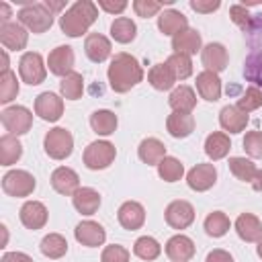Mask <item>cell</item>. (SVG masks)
I'll list each match as a JSON object with an SVG mask.
<instances>
[{"instance_id": "cell-17", "label": "cell", "mask_w": 262, "mask_h": 262, "mask_svg": "<svg viewBox=\"0 0 262 262\" xmlns=\"http://www.w3.org/2000/svg\"><path fill=\"white\" fill-rule=\"evenodd\" d=\"M18 217H20V223L27 229H41L47 223V209L39 201H27L20 207Z\"/></svg>"}, {"instance_id": "cell-46", "label": "cell", "mask_w": 262, "mask_h": 262, "mask_svg": "<svg viewBox=\"0 0 262 262\" xmlns=\"http://www.w3.org/2000/svg\"><path fill=\"white\" fill-rule=\"evenodd\" d=\"M172 2H174V0H164V2H158V0H135V2H133V10H135L137 16L149 18V16L158 14L164 4H172Z\"/></svg>"}, {"instance_id": "cell-4", "label": "cell", "mask_w": 262, "mask_h": 262, "mask_svg": "<svg viewBox=\"0 0 262 262\" xmlns=\"http://www.w3.org/2000/svg\"><path fill=\"white\" fill-rule=\"evenodd\" d=\"M16 16H18V23L33 33H45L53 25V12L45 6V2L25 4Z\"/></svg>"}, {"instance_id": "cell-47", "label": "cell", "mask_w": 262, "mask_h": 262, "mask_svg": "<svg viewBox=\"0 0 262 262\" xmlns=\"http://www.w3.org/2000/svg\"><path fill=\"white\" fill-rule=\"evenodd\" d=\"M244 149L252 158H262V131H248L244 137Z\"/></svg>"}, {"instance_id": "cell-18", "label": "cell", "mask_w": 262, "mask_h": 262, "mask_svg": "<svg viewBox=\"0 0 262 262\" xmlns=\"http://www.w3.org/2000/svg\"><path fill=\"white\" fill-rule=\"evenodd\" d=\"M166 256L172 262H188L194 256V244L190 237L178 233L166 242Z\"/></svg>"}, {"instance_id": "cell-41", "label": "cell", "mask_w": 262, "mask_h": 262, "mask_svg": "<svg viewBox=\"0 0 262 262\" xmlns=\"http://www.w3.org/2000/svg\"><path fill=\"white\" fill-rule=\"evenodd\" d=\"M160 252H162V246L154 239V237H149V235H143V237H139L137 242H135V246H133V254L137 256V258H141V260H156L158 256H160Z\"/></svg>"}, {"instance_id": "cell-11", "label": "cell", "mask_w": 262, "mask_h": 262, "mask_svg": "<svg viewBox=\"0 0 262 262\" xmlns=\"http://www.w3.org/2000/svg\"><path fill=\"white\" fill-rule=\"evenodd\" d=\"M35 115H39L43 121H57L63 115V100L53 92H41L35 98Z\"/></svg>"}, {"instance_id": "cell-28", "label": "cell", "mask_w": 262, "mask_h": 262, "mask_svg": "<svg viewBox=\"0 0 262 262\" xmlns=\"http://www.w3.org/2000/svg\"><path fill=\"white\" fill-rule=\"evenodd\" d=\"M219 123H221V127H223L225 131H229V133H239V131H244L246 125H248V115L242 113L237 106L227 104V106H223L221 113H219Z\"/></svg>"}, {"instance_id": "cell-15", "label": "cell", "mask_w": 262, "mask_h": 262, "mask_svg": "<svg viewBox=\"0 0 262 262\" xmlns=\"http://www.w3.org/2000/svg\"><path fill=\"white\" fill-rule=\"evenodd\" d=\"M74 235H76V239H78L82 246H86V248L102 246L104 239H106V233H104L102 225L96 223V221H82V223H78L76 229H74Z\"/></svg>"}, {"instance_id": "cell-51", "label": "cell", "mask_w": 262, "mask_h": 262, "mask_svg": "<svg viewBox=\"0 0 262 262\" xmlns=\"http://www.w3.org/2000/svg\"><path fill=\"white\" fill-rule=\"evenodd\" d=\"M205 262H233V258L225 250H213V252L207 254V260Z\"/></svg>"}, {"instance_id": "cell-35", "label": "cell", "mask_w": 262, "mask_h": 262, "mask_svg": "<svg viewBox=\"0 0 262 262\" xmlns=\"http://www.w3.org/2000/svg\"><path fill=\"white\" fill-rule=\"evenodd\" d=\"M111 35H113V39L117 43H131L135 39V35H137V27H135V23L131 18L119 16L111 25Z\"/></svg>"}, {"instance_id": "cell-39", "label": "cell", "mask_w": 262, "mask_h": 262, "mask_svg": "<svg viewBox=\"0 0 262 262\" xmlns=\"http://www.w3.org/2000/svg\"><path fill=\"white\" fill-rule=\"evenodd\" d=\"M205 231L211 237H221L229 231V217L223 211H213L205 219Z\"/></svg>"}, {"instance_id": "cell-54", "label": "cell", "mask_w": 262, "mask_h": 262, "mask_svg": "<svg viewBox=\"0 0 262 262\" xmlns=\"http://www.w3.org/2000/svg\"><path fill=\"white\" fill-rule=\"evenodd\" d=\"M45 6L55 14V12H59V10L66 6V2H53V0H47V2H45Z\"/></svg>"}, {"instance_id": "cell-42", "label": "cell", "mask_w": 262, "mask_h": 262, "mask_svg": "<svg viewBox=\"0 0 262 262\" xmlns=\"http://www.w3.org/2000/svg\"><path fill=\"white\" fill-rule=\"evenodd\" d=\"M166 63H168V68L172 70V74H174L176 80H186V78L192 74V61H190V57L184 55V53H172V55L166 59Z\"/></svg>"}, {"instance_id": "cell-44", "label": "cell", "mask_w": 262, "mask_h": 262, "mask_svg": "<svg viewBox=\"0 0 262 262\" xmlns=\"http://www.w3.org/2000/svg\"><path fill=\"white\" fill-rule=\"evenodd\" d=\"M242 113H250V111H256V108H260L262 106V90L260 88H256V86H250V88H246V92L237 98V104H235Z\"/></svg>"}, {"instance_id": "cell-31", "label": "cell", "mask_w": 262, "mask_h": 262, "mask_svg": "<svg viewBox=\"0 0 262 262\" xmlns=\"http://www.w3.org/2000/svg\"><path fill=\"white\" fill-rule=\"evenodd\" d=\"M117 115L113 111H106V108H98L90 115V127L94 133L98 135H111L115 133L117 129Z\"/></svg>"}, {"instance_id": "cell-12", "label": "cell", "mask_w": 262, "mask_h": 262, "mask_svg": "<svg viewBox=\"0 0 262 262\" xmlns=\"http://www.w3.org/2000/svg\"><path fill=\"white\" fill-rule=\"evenodd\" d=\"M217 180V170L213 164H196L194 168L188 170L186 174V182L192 190L196 192H203V190H209Z\"/></svg>"}, {"instance_id": "cell-57", "label": "cell", "mask_w": 262, "mask_h": 262, "mask_svg": "<svg viewBox=\"0 0 262 262\" xmlns=\"http://www.w3.org/2000/svg\"><path fill=\"white\" fill-rule=\"evenodd\" d=\"M256 250H258V256H260V258H262V239H260V242H258V248H256Z\"/></svg>"}, {"instance_id": "cell-22", "label": "cell", "mask_w": 262, "mask_h": 262, "mask_svg": "<svg viewBox=\"0 0 262 262\" xmlns=\"http://www.w3.org/2000/svg\"><path fill=\"white\" fill-rule=\"evenodd\" d=\"M84 51H86L90 61L102 63L111 55V41L100 33H90L84 41Z\"/></svg>"}, {"instance_id": "cell-7", "label": "cell", "mask_w": 262, "mask_h": 262, "mask_svg": "<svg viewBox=\"0 0 262 262\" xmlns=\"http://www.w3.org/2000/svg\"><path fill=\"white\" fill-rule=\"evenodd\" d=\"M117 149L108 141H92L84 149V164L88 170H104L113 164Z\"/></svg>"}, {"instance_id": "cell-23", "label": "cell", "mask_w": 262, "mask_h": 262, "mask_svg": "<svg viewBox=\"0 0 262 262\" xmlns=\"http://www.w3.org/2000/svg\"><path fill=\"white\" fill-rule=\"evenodd\" d=\"M72 203H74L78 213L94 215L98 211V207H100V194L90 186H82L72 194Z\"/></svg>"}, {"instance_id": "cell-55", "label": "cell", "mask_w": 262, "mask_h": 262, "mask_svg": "<svg viewBox=\"0 0 262 262\" xmlns=\"http://www.w3.org/2000/svg\"><path fill=\"white\" fill-rule=\"evenodd\" d=\"M252 188L258 190V192H262V170L256 172V176H254V180H252Z\"/></svg>"}, {"instance_id": "cell-30", "label": "cell", "mask_w": 262, "mask_h": 262, "mask_svg": "<svg viewBox=\"0 0 262 262\" xmlns=\"http://www.w3.org/2000/svg\"><path fill=\"white\" fill-rule=\"evenodd\" d=\"M168 102L178 113H190L194 108V104H196V96H194V90L190 86H184L182 84V86H178V88L172 90Z\"/></svg>"}, {"instance_id": "cell-8", "label": "cell", "mask_w": 262, "mask_h": 262, "mask_svg": "<svg viewBox=\"0 0 262 262\" xmlns=\"http://www.w3.org/2000/svg\"><path fill=\"white\" fill-rule=\"evenodd\" d=\"M35 178L27 170H10L2 176V190L10 196H29L35 190Z\"/></svg>"}, {"instance_id": "cell-43", "label": "cell", "mask_w": 262, "mask_h": 262, "mask_svg": "<svg viewBox=\"0 0 262 262\" xmlns=\"http://www.w3.org/2000/svg\"><path fill=\"white\" fill-rule=\"evenodd\" d=\"M18 94V80H16V74L6 70L0 74V102L6 104L10 102L12 98H16Z\"/></svg>"}, {"instance_id": "cell-14", "label": "cell", "mask_w": 262, "mask_h": 262, "mask_svg": "<svg viewBox=\"0 0 262 262\" xmlns=\"http://www.w3.org/2000/svg\"><path fill=\"white\" fill-rule=\"evenodd\" d=\"M47 66H49V72L55 74V76L66 78L68 74H72V68H74V51H72V47L70 45L55 47L47 57Z\"/></svg>"}, {"instance_id": "cell-56", "label": "cell", "mask_w": 262, "mask_h": 262, "mask_svg": "<svg viewBox=\"0 0 262 262\" xmlns=\"http://www.w3.org/2000/svg\"><path fill=\"white\" fill-rule=\"evenodd\" d=\"M8 70V55H6V51H2V72H6Z\"/></svg>"}, {"instance_id": "cell-1", "label": "cell", "mask_w": 262, "mask_h": 262, "mask_svg": "<svg viewBox=\"0 0 262 262\" xmlns=\"http://www.w3.org/2000/svg\"><path fill=\"white\" fill-rule=\"evenodd\" d=\"M108 84L115 92L123 94V92H129L133 86H137L141 80H143V70L139 66V61L129 55V53H117L113 59H111V66H108Z\"/></svg>"}, {"instance_id": "cell-52", "label": "cell", "mask_w": 262, "mask_h": 262, "mask_svg": "<svg viewBox=\"0 0 262 262\" xmlns=\"http://www.w3.org/2000/svg\"><path fill=\"white\" fill-rule=\"evenodd\" d=\"M0 262H33V258L23 252H6Z\"/></svg>"}, {"instance_id": "cell-3", "label": "cell", "mask_w": 262, "mask_h": 262, "mask_svg": "<svg viewBox=\"0 0 262 262\" xmlns=\"http://www.w3.org/2000/svg\"><path fill=\"white\" fill-rule=\"evenodd\" d=\"M250 35V53L244 61V76L256 88H262V14H254Z\"/></svg>"}, {"instance_id": "cell-27", "label": "cell", "mask_w": 262, "mask_h": 262, "mask_svg": "<svg viewBox=\"0 0 262 262\" xmlns=\"http://www.w3.org/2000/svg\"><path fill=\"white\" fill-rule=\"evenodd\" d=\"M196 90H199L201 98H205L209 102L219 100V96H221V80H219V76L213 74V72H207V70L201 72L196 76Z\"/></svg>"}, {"instance_id": "cell-13", "label": "cell", "mask_w": 262, "mask_h": 262, "mask_svg": "<svg viewBox=\"0 0 262 262\" xmlns=\"http://www.w3.org/2000/svg\"><path fill=\"white\" fill-rule=\"evenodd\" d=\"M27 41H29V33L20 23H12L10 20L6 25H0V43L6 49H12V51L25 49Z\"/></svg>"}, {"instance_id": "cell-9", "label": "cell", "mask_w": 262, "mask_h": 262, "mask_svg": "<svg viewBox=\"0 0 262 262\" xmlns=\"http://www.w3.org/2000/svg\"><path fill=\"white\" fill-rule=\"evenodd\" d=\"M18 74L23 78V82H27L29 86H37L45 80L47 76V70H45V63H43V57L35 51H27L23 53L20 61H18Z\"/></svg>"}, {"instance_id": "cell-36", "label": "cell", "mask_w": 262, "mask_h": 262, "mask_svg": "<svg viewBox=\"0 0 262 262\" xmlns=\"http://www.w3.org/2000/svg\"><path fill=\"white\" fill-rule=\"evenodd\" d=\"M39 248H41V254H43V256L57 260V258H61V256L68 252V242H66V237L59 235V233H49V235H45V237L41 239V246H39Z\"/></svg>"}, {"instance_id": "cell-53", "label": "cell", "mask_w": 262, "mask_h": 262, "mask_svg": "<svg viewBox=\"0 0 262 262\" xmlns=\"http://www.w3.org/2000/svg\"><path fill=\"white\" fill-rule=\"evenodd\" d=\"M0 12H2V16H0V25H6V23H10V8H8V4H0Z\"/></svg>"}, {"instance_id": "cell-26", "label": "cell", "mask_w": 262, "mask_h": 262, "mask_svg": "<svg viewBox=\"0 0 262 262\" xmlns=\"http://www.w3.org/2000/svg\"><path fill=\"white\" fill-rule=\"evenodd\" d=\"M137 156H139V160H141L143 164H147V166H158V164L166 158V147H164V143H162L160 139L147 137V139H143V141L139 143Z\"/></svg>"}, {"instance_id": "cell-37", "label": "cell", "mask_w": 262, "mask_h": 262, "mask_svg": "<svg viewBox=\"0 0 262 262\" xmlns=\"http://www.w3.org/2000/svg\"><path fill=\"white\" fill-rule=\"evenodd\" d=\"M59 90H61V96H63V98H68V100H78V98L82 96V90H84V78H82V74L72 72V74H68L66 78H61Z\"/></svg>"}, {"instance_id": "cell-16", "label": "cell", "mask_w": 262, "mask_h": 262, "mask_svg": "<svg viewBox=\"0 0 262 262\" xmlns=\"http://www.w3.org/2000/svg\"><path fill=\"white\" fill-rule=\"evenodd\" d=\"M201 59L207 72L219 74L227 68V49L221 43H209L201 49Z\"/></svg>"}, {"instance_id": "cell-38", "label": "cell", "mask_w": 262, "mask_h": 262, "mask_svg": "<svg viewBox=\"0 0 262 262\" xmlns=\"http://www.w3.org/2000/svg\"><path fill=\"white\" fill-rule=\"evenodd\" d=\"M229 170L242 182H252L254 176H256V172H258V168H256V164L252 160L237 158V156L235 158H229Z\"/></svg>"}, {"instance_id": "cell-2", "label": "cell", "mask_w": 262, "mask_h": 262, "mask_svg": "<svg viewBox=\"0 0 262 262\" xmlns=\"http://www.w3.org/2000/svg\"><path fill=\"white\" fill-rule=\"evenodd\" d=\"M96 16H98V6L94 2L78 0L59 16V27L68 37H80L90 29Z\"/></svg>"}, {"instance_id": "cell-19", "label": "cell", "mask_w": 262, "mask_h": 262, "mask_svg": "<svg viewBox=\"0 0 262 262\" xmlns=\"http://www.w3.org/2000/svg\"><path fill=\"white\" fill-rule=\"evenodd\" d=\"M51 186L59 194H74L80 188V178H78V174L72 168L59 166L51 174Z\"/></svg>"}, {"instance_id": "cell-40", "label": "cell", "mask_w": 262, "mask_h": 262, "mask_svg": "<svg viewBox=\"0 0 262 262\" xmlns=\"http://www.w3.org/2000/svg\"><path fill=\"white\" fill-rule=\"evenodd\" d=\"M158 174H160V178L166 180V182H176V180L182 178L184 166L180 164V160H176V158H172V156H166V158L158 164Z\"/></svg>"}, {"instance_id": "cell-33", "label": "cell", "mask_w": 262, "mask_h": 262, "mask_svg": "<svg viewBox=\"0 0 262 262\" xmlns=\"http://www.w3.org/2000/svg\"><path fill=\"white\" fill-rule=\"evenodd\" d=\"M147 80H149V84H151L156 90H170V88L174 86V82H176V78H174L172 70L168 68V63H156V66L149 70Z\"/></svg>"}, {"instance_id": "cell-49", "label": "cell", "mask_w": 262, "mask_h": 262, "mask_svg": "<svg viewBox=\"0 0 262 262\" xmlns=\"http://www.w3.org/2000/svg\"><path fill=\"white\" fill-rule=\"evenodd\" d=\"M219 6H221L219 0H190V8L201 14H209V12L217 10Z\"/></svg>"}, {"instance_id": "cell-24", "label": "cell", "mask_w": 262, "mask_h": 262, "mask_svg": "<svg viewBox=\"0 0 262 262\" xmlns=\"http://www.w3.org/2000/svg\"><path fill=\"white\" fill-rule=\"evenodd\" d=\"M235 231L244 242H260L262 239V223L252 213H242L235 219Z\"/></svg>"}, {"instance_id": "cell-20", "label": "cell", "mask_w": 262, "mask_h": 262, "mask_svg": "<svg viewBox=\"0 0 262 262\" xmlns=\"http://www.w3.org/2000/svg\"><path fill=\"white\" fill-rule=\"evenodd\" d=\"M117 217H119V223L125 229L133 231V229H139L143 225V221H145V209L139 203H135V201H127V203H123L119 207Z\"/></svg>"}, {"instance_id": "cell-50", "label": "cell", "mask_w": 262, "mask_h": 262, "mask_svg": "<svg viewBox=\"0 0 262 262\" xmlns=\"http://www.w3.org/2000/svg\"><path fill=\"white\" fill-rule=\"evenodd\" d=\"M98 6L111 14H119L127 8V2L125 0H119V2H111V0H98Z\"/></svg>"}, {"instance_id": "cell-5", "label": "cell", "mask_w": 262, "mask_h": 262, "mask_svg": "<svg viewBox=\"0 0 262 262\" xmlns=\"http://www.w3.org/2000/svg\"><path fill=\"white\" fill-rule=\"evenodd\" d=\"M43 147H45V154L53 160H66L72 149H74V137L68 129L63 127H53L47 131L45 139H43Z\"/></svg>"}, {"instance_id": "cell-29", "label": "cell", "mask_w": 262, "mask_h": 262, "mask_svg": "<svg viewBox=\"0 0 262 262\" xmlns=\"http://www.w3.org/2000/svg\"><path fill=\"white\" fill-rule=\"evenodd\" d=\"M158 29L164 33V35H176L184 29H188V20L186 16L180 12V10H164L160 16H158Z\"/></svg>"}, {"instance_id": "cell-6", "label": "cell", "mask_w": 262, "mask_h": 262, "mask_svg": "<svg viewBox=\"0 0 262 262\" xmlns=\"http://www.w3.org/2000/svg\"><path fill=\"white\" fill-rule=\"evenodd\" d=\"M0 121L4 125V129L8 131V135H23L31 129L33 125V113L27 106L14 104V106H6L0 113Z\"/></svg>"}, {"instance_id": "cell-34", "label": "cell", "mask_w": 262, "mask_h": 262, "mask_svg": "<svg viewBox=\"0 0 262 262\" xmlns=\"http://www.w3.org/2000/svg\"><path fill=\"white\" fill-rule=\"evenodd\" d=\"M23 156V145L14 135H2L0 137V164L10 166Z\"/></svg>"}, {"instance_id": "cell-25", "label": "cell", "mask_w": 262, "mask_h": 262, "mask_svg": "<svg viewBox=\"0 0 262 262\" xmlns=\"http://www.w3.org/2000/svg\"><path fill=\"white\" fill-rule=\"evenodd\" d=\"M166 129L172 137H188L192 131H194V117L190 113H178V111H172V115H168V121H166Z\"/></svg>"}, {"instance_id": "cell-32", "label": "cell", "mask_w": 262, "mask_h": 262, "mask_svg": "<svg viewBox=\"0 0 262 262\" xmlns=\"http://www.w3.org/2000/svg\"><path fill=\"white\" fill-rule=\"evenodd\" d=\"M229 147H231V143H229V137H227L225 133L215 131V133H211V135L205 139V154H207L211 160H221V158H225V156L229 154Z\"/></svg>"}, {"instance_id": "cell-45", "label": "cell", "mask_w": 262, "mask_h": 262, "mask_svg": "<svg viewBox=\"0 0 262 262\" xmlns=\"http://www.w3.org/2000/svg\"><path fill=\"white\" fill-rule=\"evenodd\" d=\"M229 16H231V20H233L244 33H250V31H252V27H254V14H250L244 4H233V6L229 8Z\"/></svg>"}, {"instance_id": "cell-10", "label": "cell", "mask_w": 262, "mask_h": 262, "mask_svg": "<svg viewBox=\"0 0 262 262\" xmlns=\"http://www.w3.org/2000/svg\"><path fill=\"white\" fill-rule=\"evenodd\" d=\"M166 223L174 229H186L192 221H194V209L188 201H172L166 211Z\"/></svg>"}, {"instance_id": "cell-21", "label": "cell", "mask_w": 262, "mask_h": 262, "mask_svg": "<svg viewBox=\"0 0 262 262\" xmlns=\"http://www.w3.org/2000/svg\"><path fill=\"white\" fill-rule=\"evenodd\" d=\"M201 45H203L201 35L194 29H184V31H180V33H176L172 37V49H174V53H184V55L190 57L196 51H201Z\"/></svg>"}, {"instance_id": "cell-48", "label": "cell", "mask_w": 262, "mask_h": 262, "mask_svg": "<svg viewBox=\"0 0 262 262\" xmlns=\"http://www.w3.org/2000/svg\"><path fill=\"white\" fill-rule=\"evenodd\" d=\"M100 262H129V250L123 246H117V244L106 246L102 250Z\"/></svg>"}]
</instances>
